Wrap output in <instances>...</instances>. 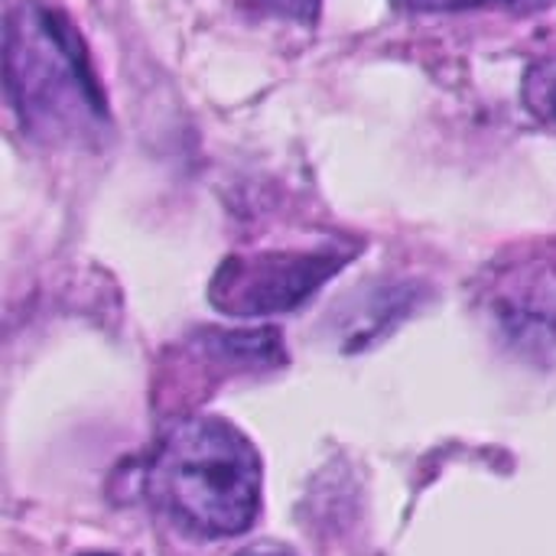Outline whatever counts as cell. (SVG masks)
Segmentation results:
<instances>
[{"label":"cell","mask_w":556,"mask_h":556,"mask_svg":"<svg viewBox=\"0 0 556 556\" xmlns=\"http://www.w3.org/2000/svg\"><path fill=\"white\" fill-rule=\"evenodd\" d=\"M7 91L23 127L62 140L104 121V94L72 23L39 0L7 20Z\"/></svg>","instance_id":"2"},{"label":"cell","mask_w":556,"mask_h":556,"mask_svg":"<svg viewBox=\"0 0 556 556\" xmlns=\"http://www.w3.org/2000/svg\"><path fill=\"white\" fill-rule=\"evenodd\" d=\"M81 556H111V554H81Z\"/></svg>","instance_id":"8"},{"label":"cell","mask_w":556,"mask_h":556,"mask_svg":"<svg viewBox=\"0 0 556 556\" xmlns=\"http://www.w3.org/2000/svg\"><path fill=\"white\" fill-rule=\"evenodd\" d=\"M525 101L541 121L556 127V59H544L528 72Z\"/></svg>","instance_id":"4"},{"label":"cell","mask_w":556,"mask_h":556,"mask_svg":"<svg viewBox=\"0 0 556 556\" xmlns=\"http://www.w3.org/2000/svg\"><path fill=\"white\" fill-rule=\"evenodd\" d=\"M264 10L287 16V20H300V23H313L319 13V0H257Z\"/></svg>","instance_id":"6"},{"label":"cell","mask_w":556,"mask_h":556,"mask_svg":"<svg viewBox=\"0 0 556 556\" xmlns=\"http://www.w3.org/2000/svg\"><path fill=\"white\" fill-rule=\"evenodd\" d=\"M150 498L186 534H244L261 511V456L222 417L182 420L153 456Z\"/></svg>","instance_id":"1"},{"label":"cell","mask_w":556,"mask_h":556,"mask_svg":"<svg viewBox=\"0 0 556 556\" xmlns=\"http://www.w3.org/2000/svg\"><path fill=\"white\" fill-rule=\"evenodd\" d=\"M339 254H254L228 257L212 280V303L228 316H267L300 306L336 270Z\"/></svg>","instance_id":"3"},{"label":"cell","mask_w":556,"mask_h":556,"mask_svg":"<svg viewBox=\"0 0 556 556\" xmlns=\"http://www.w3.org/2000/svg\"><path fill=\"white\" fill-rule=\"evenodd\" d=\"M407 10H424V13H437V10H466V7H482V3H505L518 13H531L547 7L551 0H397Z\"/></svg>","instance_id":"5"},{"label":"cell","mask_w":556,"mask_h":556,"mask_svg":"<svg viewBox=\"0 0 556 556\" xmlns=\"http://www.w3.org/2000/svg\"><path fill=\"white\" fill-rule=\"evenodd\" d=\"M238 556H293V554H283V551H277V547H251V551H244V554Z\"/></svg>","instance_id":"7"}]
</instances>
